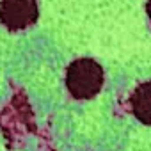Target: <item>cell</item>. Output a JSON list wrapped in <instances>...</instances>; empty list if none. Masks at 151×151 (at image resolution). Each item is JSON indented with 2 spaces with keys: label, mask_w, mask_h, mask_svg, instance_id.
<instances>
[{
  "label": "cell",
  "mask_w": 151,
  "mask_h": 151,
  "mask_svg": "<svg viewBox=\"0 0 151 151\" xmlns=\"http://www.w3.org/2000/svg\"><path fill=\"white\" fill-rule=\"evenodd\" d=\"M103 86V69L93 59H77L68 66L66 87L77 100L94 98Z\"/></svg>",
  "instance_id": "1"
},
{
  "label": "cell",
  "mask_w": 151,
  "mask_h": 151,
  "mask_svg": "<svg viewBox=\"0 0 151 151\" xmlns=\"http://www.w3.org/2000/svg\"><path fill=\"white\" fill-rule=\"evenodd\" d=\"M130 103H132L133 116L140 123L151 124V82L140 84L133 91V94L130 98Z\"/></svg>",
  "instance_id": "3"
},
{
  "label": "cell",
  "mask_w": 151,
  "mask_h": 151,
  "mask_svg": "<svg viewBox=\"0 0 151 151\" xmlns=\"http://www.w3.org/2000/svg\"><path fill=\"white\" fill-rule=\"evenodd\" d=\"M39 16L36 0H2L0 22L9 30H22L36 23Z\"/></svg>",
  "instance_id": "2"
},
{
  "label": "cell",
  "mask_w": 151,
  "mask_h": 151,
  "mask_svg": "<svg viewBox=\"0 0 151 151\" xmlns=\"http://www.w3.org/2000/svg\"><path fill=\"white\" fill-rule=\"evenodd\" d=\"M146 9H147V14H149V18H151V0L147 2V6H146Z\"/></svg>",
  "instance_id": "4"
}]
</instances>
